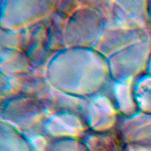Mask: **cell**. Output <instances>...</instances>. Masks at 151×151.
Segmentation results:
<instances>
[{"label":"cell","instance_id":"1","mask_svg":"<svg viewBox=\"0 0 151 151\" xmlns=\"http://www.w3.org/2000/svg\"><path fill=\"white\" fill-rule=\"evenodd\" d=\"M83 141L90 151H123L125 144L119 138L111 136L103 137H87Z\"/></svg>","mask_w":151,"mask_h":151},{"label":"cell","instance_id":"3","mask_svg":"<svg viewBox=\"0 0 151 151\" xmlns=\"http://www.w3.org/2000/svg\"><path fill=\"white\" fill-rule=\"evenodd\" d=\"M1 151H34L30 140H24L21 137L15 139L14 142L2 141Z\"/></svg>","mask_w":151,"mask_h":151},{"label":"cell","instance_id":"2","mask_svg":"<svg viewBox=\"0 0 151 151\" xmlns=\"http://www.w3.org/2000/svg\"><path fill=\"white\" fill-rule=\"evenodd\" d=\"M51 151H90L83 140L76 139L56 141Z\"/></svg>","mask_w":151,"mask_h":151}]
</instances>
